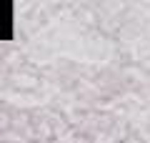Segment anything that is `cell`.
Returning <instances> with one entry per match:
<instances>
[{"label": "cell", "mask_w": 150, "mask_h": 143, "mask_svg": "<svg viewBox=\"0 0 150 143\" xmlns=\"http://www.w3.org/2000/svg\"><path fill=\"white\" fill-rule=\"evenodd\" d=\"M125 143H138V141H135V138H130V141H125Z\"/></svg>", "instance_id": "cell-1"}]
</instances>
